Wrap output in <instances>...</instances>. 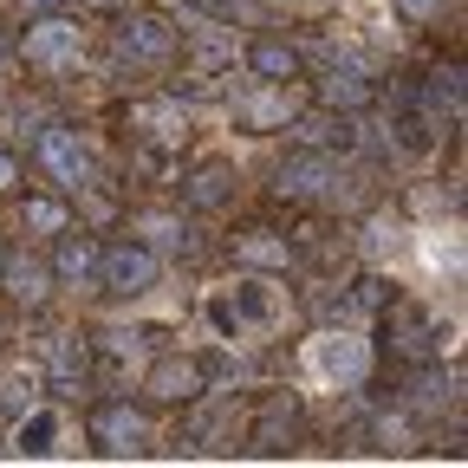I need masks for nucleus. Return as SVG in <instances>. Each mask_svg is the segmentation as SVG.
<instances>
[{"mask_svg": "<svg viewBox=\"0 0 468 468\" xmlns=\"http://www.w3.org/2000/svg\"><path fill=\"white\" fill-rule=\"evenodd\" d=\"M72 52H79V33L72 27H33V39H27L33 66H58V58H72Z\"/></svg>", "mask_w": 468, "mask_h": 468, "instance_id": "nucleus-3", "label": "nucleus"}, {"mask_svg": "<svg viewBox=\"0 0 468 468\" xmlns=\"http://www.w3.org/2000/svg\"><path fill=\"white\" fill-rule=\"evenodd\" d=\"M365 371H371L365 332H319V338H306V351H300V378H306V390H319V397L351 390Z\"/></svg>", "mask_w": 468, "mask_h": 468, "instance_id": "nucleus-1", "label": "nucleus"}, {"mask_svg": "<svg viewBox=\"0 0 468 468\" xmlns=\"http://www.w3.org/2000/svg\"><path fill=\"white\" fill-rule=\"evenodd\" d=\"M436 7H442V0H403V14H410V20H423V14H436Z\"/></svg>", "mask_w": 468, "mask_h": 468, "instance_id": "nucleus-7", "label": "nucleus"}, {"mask_svg": "<svg viewBox=\"0 0 468 468\" xmlns=\"http://www.w3.org/2000/svg\"><path fill=\"white\" fill-rule=\"evenodd\" d=\"M104 273H111V280H131V286H137V280H150V261H144V254H111V261H104Z\"/></svg>", "mask_w": 468, "mask_h": 468, "instance_id": "nucleus-6", "label": "nucleus"}, {"mask_svg": "<svg viewBox=\"0 0 468 468\" xmlns=\"http://www.w3.org/2000/svg\"><path fill=\"white\" fill-rule=\"evenodd\" d=\"M403 267L423 286H436V292H455V280H462V228H417Z\"/></svg>", "mask_w": 468, "mask_h": 468, "instance_id": "nucleus-2", "label": "nucleus"}, {"mask_svg": "<svg viewBox=\"0 0 468 468\" xmlns=\"http://www.w3.org/2000/svg\"><path fill=\"white\" fill-rule=\"evenodd\" d=\"M52 442H58V417H52V410H39V417L20 430V449H27V455H46Z\"/></svg>", "mask_w": 468, "mask_h": 468, "instance_id": "nucleus-5", "label": "nucleus"}, {"mask_svg": "<svg viewBox=\"0 0 468 468\" xmlns=\"http://www.w3.org/2000/svg\"><path fill=\"white\" fill-rule=\"evenodd\" d=\"M46 169L58 183H79V144L72 137H46Z\"/></svg>", "mask_w": 468, "mask_h": 468, "instance_id": "nucleus-4", "label": "nucleus"}, {"mask_svg": "<svg viewBox=\"0 0 468 468\" xmlns=\"http://www.w3.org/2000/svg\"><path fill=\"white\" fill-rule=\"evenodd\" d=\"M7 183H14V163H7V156H0V189H7Z\"/></svg>", "mask_w": 468, "mask_h": 468, "instance_id": "nucleus-8", "label": "nucleus"}]
</instances>
